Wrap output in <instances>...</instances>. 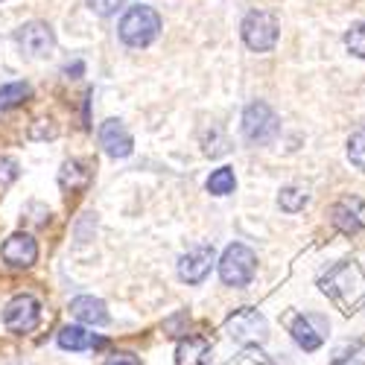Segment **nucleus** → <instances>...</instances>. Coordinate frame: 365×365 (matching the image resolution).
Returning a JSON list of instances; mask_svg holds the SVG:
<instances>
[{
    "instance_id": "nucleus-20",
    "label": "nucleus",
    "mask_w": 365,
    "mask_h": 365,
    "mask_svg": "<svg viewBox=\"0 0 365 365\" xmlns=\"http://www.w3.org/2000/svg\"><path fill=\"white\" fill-rule=\"evenodd\" d=\"M345 47H348L356 58H365V21H362V24H354L348 33H345Z\"/></svg>"
},
{
    "instance_id": "nucleus-25",
    "label": "nucleus",
    "mask_w": 365,
    "mask_h": 365,
    "mask_svg": "<svg viewBox=\"0 0 365 365\" xmlns=\"http://www.w3.org/2000/svg\"><path fill=\"white\" fill-rule=\"evenodd\" d=\"M18 178V161L15 158H0V187L12 185Z\"/></svg>"
},
{
    "instance_id": "nucleus-5",
    "label": "nucleus",
    "mask_w": 365,
    "mask_h": 365,
    "mask_svg": "<svg viewBox=\"0 0 365 365\" xmlns=\"http://www.w3.org/2000/svg\"><path fill=\"white\" fill-rule=\"evenodd\" d=\"M4 322L9 327V333H18V336H24V333H33L41 322V304L38 298L33 295H15L6 307H4Z\"/></svg>"
},
{
    "instance_id": "nucleus-19",
    "label": "nucleus",
    "mask_w": 365,
    "mask_h": 365,
    "mask_svg": "<svg viewBox=\"0 0 365 365\" xmlns=\"http://www.w3.org/2000/svg\"><path fill=\"white\" fill-rule=\"evenodd\" d=\"M307 202H310V196L301 187H284L281 196H278V205H281V210H287V214H298V210H304Z\"/></svg>"
},
{
    "instance_id": "nucleus-17",
    "label": "nucleus",
    "mask_w": 365,
    "mask_h": 365,
    "mask_svg": "<svg viewBox=\"0 0 365 365\" xmlns=\"http://www.w3.org/2000/svg\"><path fill=\"white\" fill-rule=\"evenodd\" d=\"M234 187H237V175L231 167H220L207 178V193H214V196H228L234 193Z\"/></svg>"
},
{
    "instance_id": "nucleus-10",
    "label": "nucleus",
    "mask_w": 365,
    "mask_h": 365,
    "mask_svg": "<svg viewBox=\"0 0 365 365\" xmlns=\"http://www.w3.org/2000/svg\"><path fill=\"white\" fill-rule=\"evenodd\" d=\"M0 255H4V260L12 269H29L38 260V242L29 234H12L4 242V252H0Z\"/></svg>"
},
{
    "instance_id": "nucleus-1",
    "label": "nucleus",
    "mask_w": 365,
    "mask_h": 365,
    "mask_svg": "<svg viewBox=\"0 0 365 365\" xmlns=\"http://www.w3.org/2000/svg\"><path fill=\"white\" fill-rule=\"evenodd\" d=\"M161 33V18L152 6H132L120 21V38L129 47H149Z\"/></svg>"
},
{
    "instance_id": "nucleus-6",
    "label": "nucleus",
    "mask_w": 365,
    "mask_h": 365,
    "mask_svg": "<svg viewBox=\"0 0 365 365\" xmlns=\"http://www.w3.org/2000/svg\"><path fill=\"white\" fill-rule=\"evenodd\" d=\"M225 327H228V333H231V339L240 342V345H257V342H263V339L269 336V324H266L263 313L249 310V307L240 310V313H234Z\"/></svg>"
},
{
    "instance_id": "nucleus-23",
    "label": "nucleus",
    "mask_w": 365,
    "mask_h": 365,
    "mask_svg": "<svg viewBox=\"0 0 365 365\" xmlns=\"http://www.w3.org/2000/svg\"><path fill=\"white\" fill-rule=\"evenodd\" d=\"M56 135H58V129H56L53 120H38V123L29 126V138L33 140H47V138H56Z\"/></svg>"
},
{
    "instance_id": "nucleus-11",
    "label": "nucleus",
    "mask_w": 365,
    "mask_h": 365,
    "mask_svg": "<svg viewBox=\"0 0 365 365\" xmlns=\"http://www.w3.org/2000/svg\"><path fill=\"white\" fill-rule=\"evenodd\" d=\"M100 143L111 158H126L135 149V140H132L129 129L120 123V120H106V123L100 126Z\"/></svg>"
},
{
    "instance_id": "nucleus-24",
    "label": "nucleus",
    "mask_w": 365,
    "mask_h": 365,
    "mask_svg": "<svg viewBox=\"0 0 365 365\" xmlns=\"http://www.w3.org/2000/svg\"><path fill=\"white\" fill-rule=\"evenodd\" d=\"M123 4H126V0H88V6L94 9L97 15H103V18L114 15L117 9H123Z\"/></svg>"
},
{
    "instance_id": "nucleus-15",
    "label": "nucleus",
    "mask_w": 365,
    "mask_h": 365,
    "mask_svg": "<svg viewBox=\"0 0 365 365\" xmlns=\"http://www.w3.org/2000/svg\"><path fill=\"white\" fill-rule=\"evenodd\" d=\"M58 185L65 190H85L91 185V170H85L79 161H65L62 170H58Z\"/></svg>"
},
{
    "instance_id": "nucleus-7",
    "label": "nucleus",
    "mask_w": 365,
    "mask_h": 365,
    "mask_svg": "<svg viewBox=\"0 0 365 365\" xmlns=\"http://www.w3.org/2000/svg\"><path fill=\"white\" fill-rule=\"evenodd\" d=\"M217 263V252L214 246H207V242H199V246L187 249V255H181L178 260V278L187 281V284H202L210 269Z\"/></svg>"
},
{
    "instance_id": "nucleus-13",
    "label": "nucleus",
    "mask_w": 365,
    "mask_h": 365,
    "mask_svg": "<svg viewBox=\"0 0 365 365\" xmlns=\"http://www.w3.org/2000/svg\"><path fill=\"white\" fill-rule=\"evenodd\" d=\"M71 313L85 322V324H106L108 322V310H106V304L94 295H79L71 301Z\"/></svg>"
},
{
    "instance_id": "nucleus-14",
    "label": "nucleus",
    "mask_w": 365,
    "mask_h": 365,
    "mask_svg": "<svg viewBox=\"0 0 365 365\" xmlns=\"http://www.w3.org/2000/svg\"><path fill=\"white\" fill-rule=\"evenodd\" d=\"M58 345L65 351H91V348L100 345V336H94V333L85 330V327L68 324V327L58 330Z\"/></svg>"
},
{
    "instance_id": "nucleus-9",
    "label": "nucleus",
    "mask_w": 365,
    "mask_h": 365,
    "mask_svg": "<svg viewBox=\"0 0 365 365\" xmlns=\"http://www.w3.org/2000/svg\"><path fill=\"white\" fill-rule=\"evenodd\" d=\"M322 289L333 298H356L362 292V275L356 266H339L322 281Z\"/></svg>"
},
{
    "instance_id": "nucleus-8",
    "label": "nucleus",
    "mask_w": 365,
    "mask_h": 365,
    "mask_svg": "<svg viewBox=\"0 0 365 365\" xmlns=\"http://www.w3.org/2000/svg\"><path fill=\"white\" fill-rule=\"evenodd\" d=\"M15 41H18V47L24 50V53H29V56H47L53 47H56V36H53V29H50V24H44V21H29V24H24L18 33H15Z\"/></svg>"
},
{
    "instance_id": "nucleus-18",
    "label": "nucleus",
    "mask_w": 365,
    "mask_h": 365,
    "mask_svg": "<svg viewBox=\"0 0 365 365\" xmlns=\"http://www.w3.org/2000/svg\"><path fill=\"white\" fill-rule=\"evenodd\" d=\"M207 354V342L190 336L187 342L178 345V365H199V359Z\"/></svg>"
},
{
    "instance_id": "nucleus-3",
    "label": "nucleus",
    "mask_w": 365,
    "mask_h": 365,
    "mask_svg": "<svg viewBox=\"0 0 365 365\" xmlns=\"http://www.w3.org/2000/svg\"><path fill=\"white\" fill-rule=\"evenodd\" d=\"M257 272V257L249 246L234 242L225 249V255L220 257V278L225 287H249Z\"/></svg>"
},
{
    "instance_id": "nucleus-26",
    "label": "nucleus",
    "mask_w": 365,
    "mask_h": 365,
    "mask_svg": "<svg viewBox=\"0 0 365 365\" xmlns=\"http://www.w3.org/2000/svg\"><path fill=\"white\" fill-rule=\"evenodd\" d=\"M106 365H140V359L132 351H114V354H108Z\"/></svg>"
},
{
    "instance_id": "nucleus-22",
    "label": "nucleus",
    "mask_w": 365,
    "mask_h": 365,
    "mask_svg": "<svg viewBox=\"0 0 365 365\" xmlns=\"http://www.w3.org/2000/svg\"><path fill=\"white\" fill-rule=\"evenodd\" d=\"M333 222H336V228H342L345 234L359 231V220H356L354 210H348V205H339L336 210H333Z\"/></svg>"
},
{
    "instance_id": "nucleus-21",
    "label": "nucleus",
    "mask_w": 365,
    "mask_h": 365,
    "mask_svg": "<svg viewBox=\"0 0 365 365\" xmlns=\"http://www.w3.org/2000/svg\"><path fill=\"white\" fill-rule=\"evenodd\" d=\"M348 158H351L354 167L365 170V129L351 135V140H348Z\"/></svg>"
},
{
    "instance_id": "nucleus-12",
    "label": "nucleus",
    "mask_w": 365,
    "mask_h": 365,
    "mask_svg": "<svg viewBox=\"0 0 365 365\" xmlns=\"http://www.w3.org/2000/svg\"><path fill=\"white\" fill-rule=\"evenodd\" d=\"M327 333V322L322 316H298L292 322V339L304 348V351H316L324 342Z\"/></svg>"
},
{
    "instance_id": "nucleus-4",
    "label": "nucleus",
    "mask_w": 365,
    "mask_h": 365,
    "mask_svg": "<svg viewBox=\"0 0 365 365\" xmlns=\"http://www.w3.org/2000/svg\"><path fill=\"white\" fill-rule=\"evenodd\" d=\"M278 18L266 12V9H255L242 18L240 24V33H242V41H246L249 50L255 53H266L278 44Z\"/></svg>"
},
{
    "instance_id": "nucleus-2",
    "label": "nucleus",
    "mask_w": 365,
    "mask_h": 365,
    "mask_svg": "<svg viewBox=\"0 0 365 365\" xmlns=\"http://www.w3.org/2000/svg\"><path fill=\"white\" fill-rule=\"evenodd\" d=\"M278 132H281V120L272 111V106H266L260 100L246 106V111H242V138L249 143L266 146L278 138Z\"/></svg>"
},
{
    "instance_id": "nucleus-16",
    "label": "nucleus",
    "mask_w": 365,
    "mask_h": 365,
    "mask_svg": "<svg viewBox=\"0 0 365 365\" xmlns=\"http://www.w3.org/2000/svg\"><path fill=\"white\" fill-rule=\"evenodd\" d=\"M29 97H33V88H29L26 82H12V85H4L0 88V111H9L21 103H26Z\"/></svg>"
}]
</instances>
